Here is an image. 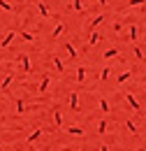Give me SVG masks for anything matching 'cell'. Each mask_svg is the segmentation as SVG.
<instances>
[{"mask_svg": "<svg viewBox=\"0 0 146 151\" xmlns=\"http://www.w3.org/2000/svg\"><path fill=\"white\" fill-rule=\"evenodd\" d=\"M144 0H130V5H142Z\"/></svg>", "mask_w": 146, "mask_h": 151, "instance_id": "obj_1", "label": "cell"}]
</instances>
